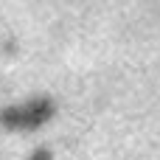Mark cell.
<instances>
[{"mask_svg": "<svg viewBox=\"0 0 160 160\" xmlns=\"http://www.w3.org/2000/svg\"><path fill=\"white\" fill-rule=\"evenodd\" d=\"M51 115H53L51 98H31V101H20V104L6 107V110L0 112V121H3V127H8V129H37V127H42Z\"/></svg>", "mask_w": 160, "mask_h": 160, "instance_id": "cell-1", "label": "cell"}]
</instances>
